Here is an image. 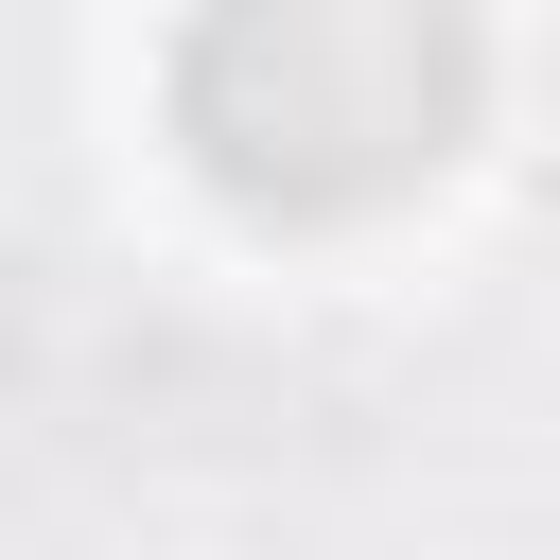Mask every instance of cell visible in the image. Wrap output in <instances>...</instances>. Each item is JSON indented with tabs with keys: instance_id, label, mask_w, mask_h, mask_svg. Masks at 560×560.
I'll list each match as a JSON object with an SVG mask.
<instances>
[{
	"instance_id": "6da1fadb",
	"label": "cell",
	"mask_w": 560,
	"mask_h": 560,
	"mask_svg": "<svg viewBox=\"0 0 560 560\" xmlns=\"http://www.w3.org/2000/svg\"><path fill=\"white\" fill-rule=\"evenodd\" d=\"M175 158L262 228H368L490 122L472 0H192L158 52Z\"/></svg>"
}]
</instances>
